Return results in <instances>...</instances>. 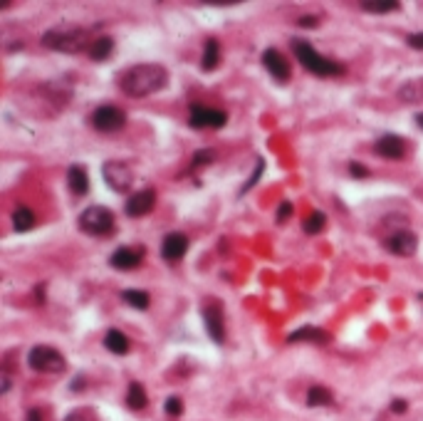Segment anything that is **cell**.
Listing matches in <instances>:
<instances>
[{
	"label": "cell",
	"mask_w": 423,
	"mask_h": 421,
	"mask_svg": "<svg viewBox=\"0 0 423 421\" xmlns=\"http://www.w3.org/2000/svg\"><path fill=\"white\" fill-rule=\"evenodd\" d=\"M168 84V72L166 67L154 62L134 65L119 77V87L124 95L129 97H149L154 92L163 90Z\"/></svg>",
	"instance_id": "6da1fadb"
},
{
	"label": "cell",
	"mask_w": 423,
	"mask_h": 421,
	"mask_svg": "<svg viewBox=\"0 0 423 421\" xmlns=\"http://www.w3.org/2000/svg\"><path fill=\"white\" fill-rule=\"evenodd\" d=\"M293 53L300 60L307 72L317 74V77H332V74H344V65L337 60H329L324 55H319L317 50L309 45L307 40H293Z\"/></svg>",
	"instance_id": "7a4b0ae2"
},
{
	"label": "cell",
	"mask_w": 423,
	"mask_h": 421,
	"mask_svg": "<svg viewBox=\"0 0 423 421\" xmlns=\"http://www.w3.org/2000/svg\"><path fill=\"white\" fill-rule=\"evenodd\" d=\"M40 42L50 50L74 55L87 48V30H82V27H50Z\"/></svg>",
	"instance_id": "3957f363"
},
{
	"label": "cell",
	"mask_w": 423,
	"mask_h": 421,
	"mask_svg": "<svg viewBox=\"0 0 423 421\" xmlns=\"http://www.w3.org/2000/svg\"><path fill=\"white\" fill-rule=\"evenodd\" d=\"M79 228L87 236H109L114 228V213L107 206H89L79 213Z\"/></svg>",
	"instance_id": "277c9868"
},
{
	"label": "cell",
	"mask_w": 423,
	"mask_h": 421,
	"mask_svg": "<svg viewBox=\"0 0 423 421\" xmlns=\"http://www.w3.org/2000/svg\"><path fill=\"white\" fill-rule=\"evenodd\" d=\"M27 364H30V369H35L40 374H60L67 367L62 354L55 347H50V345H35L27 352Z\"/></svg>",
	"instance_id": "5b68a950"
},
{
	"label": "cell",
	"mask_w": 423,
	"mask_h": 421,
	"mask_svg": "<svg viewBox=\"0 0 423 421\" xmlns=\"http://www.w3.org/2000/svg\"><path fill=\"white\" fill-rule=\"evenodd\" d=\"M124 124H126L124 109H119V107H114V105L97 107L94 114H92V126L97 129V132H105V134L119 132Z\"/></svg>",
	"instance_id": "8992f818"
},
{
	"label": "cell",
	"mask_w": 423,
	"mask_h": 421,
	"mask_svg": "<svg viewBox=\"0 0 423 421\" xmlns=\"http://www.w3.org/2000/svg\"><path fill=\"white\" fill-rule=\"evenodd\" d=\"M225 121H228V114L223 109L206 105H194L191 114H188V124L194 129H220V126H225Z\"/></svg>",
	"instance_id": "52a82bcc"
},
{
	"label": "cell",
	"mask_w": 423,
	"mask_h": 421,
	"mask_svg": "<svg viewBox=\"0 0 423 421\" xmlns=\"http://www.w3.org/2000/svg\"><path fill=\"white\" fill-rule=\"evenodd\" d=\"M102 179L112 191H119V194L129 191L131 184H134V174L124 161H107L102 166Z\"/></svg>",
	"instance_id": "ba28073f"
},
{
	"label": "cell",
	"mask_w": 423,
	"mask_h": 421,
	"mask_svg": "<svg viewBox=\"0 0 423 421\" xmlns=\"http://www.w3.org/2000/svg\"><path fill=\"white\" fill-rule=\"evenodd\" d=\"M203 322H206V330H208V337L213 340L215 345H223L225 342V320H223V307L220 302H206L203 307Z\"/></svg>",
	"instance_id": "9c48e42d"
},
{
	"label": "cell",
	"mask_w": 423,
	"mask_h": 421,
	"mask_svg": "<svg viewBox=\"0 0 423 421\" xmlns=\"http://www.w3.org/2000/svg\"><path fill=\"white\" fill-rule=\"evenodd\" d=\"M156 206V191L154 189H144V191H136L126 199V216L129 218H141V216H149Z\"/></svg>",
	"instance_id": "30bf717a"
},
{
	"label": "cell",
	"mask_w": 423,
	"mask_h": 421,
	"mask_svg": "<svg viewBox=\"0 0 423 421\" xmlns=\"http://www.w3.org/2000/svg\"><path fill=\"white\" fill-rule=\"evenodd\" d=\"M384 246H387L389 253H394V255H398V258H408V255H413V253H416L418 238L413 236L411 231L401 228V231H394L391 236L384 241Z\"/></svg>",
	"instance_id": "8fae6325"
},
{
	"label": "cell",
	"mask_w": 423,
	"mask_h": 421,
	"mask_svg": "<svg viewBox=\"0 0 423 421\" xmlns=\"http://www.w3.org/2000/svg\"><path fill=\"white\" fill-rule=\"evenodd\" d=\"M262 65H265V69L270 72V77L275 79L277 84L290 82V62L285 60V55L277 53L275 48H270V50L262 53Z\"/></svg>",
	"instance_id": "7c38bea8"
},
{
	"label": "cell",
	"mask_w": 423,
	"mask_h": 421,
	"mask_svg": "<svg viewBox=\"0 0 423 421\" xmlns=\"http://www.w3.org/2000/svg\"><path fill=\"white\" fill-rule=\"evenodd\" d=\"M188 250V238L183 233H168L161 243V258L166 263H178Z\"/></svg>",
	"instance_id": "4fadbf2b"
},
{
	"label": "cell",
	"mask_w": 423,
	"mask_h": 421,
	"mask_svg": "<svg viewBox=\"0 0 423 421\" xmlns=\"http://www.w3.org/2000/svg\"><path fill=\"white\" fill-rule=\"evenodd\" d=\"M374 149L379 156L391 159V161H398V159L406 156V142H403L401 137H396V134H384V137H379Z\"/></svg>",
	"instance_id": "5bb4252c"
},
{
	"label": "cell",
	"mask_w": 423,
	"mask_h": 421,
	"mask_svg": "<svg viewBox=\"0 0 423 421\" xmlns=\"http://www.w3.org/2000/svg\"><path fill=\"white\" fill-rule=\"evenodd\" d=\"M144 260V248H119L112 253L109 265L116 270H131Z\"/></svg>",
	"instance_id": "9a60e30c"
},
{
	"label": "cell",
	"mask_w": 423,
	"mask_h": 421,
	"mask_svg": "<svg viewBox=\"0 0 423 421\" xmlns=\"http://www.w3.org/2000/svg\"><path fill=\"white\" fill-rule=\"evenodd\" d=\"M67 186L74 196H84L89 191V176H87V168L79 166V163H72L67 171Z\"/></svg>",
	"instance_id": "2e32d148"
},
{
	"label": "cell",
	"mask_w": 423,
	"mask_h": 421,
	"mask_svg": "<svg viewBox=\"0 0 423 421\" xmlns=\"http://www.w3.org/2000/svg\"><path fill=\"white\" fill-rule=\"evenodd\" d=\"M288 342H319V345H324V342H329V337L322 327L304 325V327H300V330L290 332Z\"/></svg>",
	"instance_id": "e0dca14e"
},
{
	"label": "cell",
	"mask_w": 423,
	"mask_h": 421,
	"mask_svg": "<svg viewBox=\"0 0 423 421\" xmlns=\"http://www.w3.org/2000/svg\"><path fill=\"white\" fill-rule=\"evenodd\" d=\"M218 62H220V45L215 37H208L203 48V58H201V67H203L206 72H210V69L218 67Z\"/></svg>",
	"instance_id": "ac0fdd59"
},
{
	"label": "cell",
	"mask_w": 423,
	"mask_h": 421,
	"mask_svg": "<svg viewBox=\"0 0 423 421\" xmlns=\"http://www.w3.org/2000/svg\"><path fill=\"white\" fill-rule=\"evenodd\" d=\"M361 11L374 13V15H387V13L401 11V3H398V0H364V3H361Z\"/></svg>",
	"instance_id": "d6986e66"
},
{
	"label": "cell",
	"mask_w": 423,
	"mask_h": 421,
	"mask_svg": "<svg viewBox=\"0 0 423 421\" xmlns=\"http://www.w3.org/2000/svg\"><path fill=\"white\" fill-rule=\"evenodd\" d=\"M112 53H114V40L112 37H100L97 42L89 45V58L94 62H105V60L112 58Z\"/></svg>",
	"instance_id": "ffe728a7"
},
{
	"label": "cell",
	"mask_w": 423,
	"mask_h": 421,
	"mask_svg": "<svg viewBox=\"0 0 423 421\" xmlns=\"http://www.w3.org/2000/svg\"><path fill=\"white\" fill-rule=\"evenodd\" d=\"M147 404H149L147 389H144L139 382H131L129 392H126V406L134 411H141V409H147Z\"/></svg>",
	"instance_id": "44dd1931"
},
{
	"label": "cell",
	"mask_w": 423,
	"mask_h": 421,
	"mask_svg": "<svg viewBox=\"0 0 423 421\" xmlns=\"http://www.w3.org/2000/svg\"><path fill=\"white\" fill-rule=\"evenodd\" d=\"M32 226H35V213H32L27 206H18V208L13 210V228H15L18 233H27Z\"/></svg>",
	"instance_id": "7402d4cb"
},
{
	"label": "cell",
	"mask_w": 423,
	"mask_h": 421,
	"mask_svg": "<svg viewBox=\"0 0 423 421\" xmlns=\"http://www.w3.org/2000/svg\"><path fill=\"white\" fill-rule=\"evenodd\" d=\"M105 347L109 349L112 354H126V352H129V340H126L124 332L109 330L105 335Z\"/></svg>",
	"instance_id": "603a6c76"
},
{
	"label": "cell",
	"mask_w": 423,
	"mask_h": 421,
	"mask_svg": "<svg viewBox=\"0 0 423 421\" xmlns=\"http://www.w3.org/2000/svg\"><path fill=\"white\" fill-rule=\"evenodd\" d=\"M121 300L126 302V305H131L134 310H147L149 307V302H152V298H149V293L147 290H124L121 293Z\"/></svg>",
	"instance_id": "cb8c5ba5"
},
{
	"label": "cell",
	"mask_w": 423,
	"mask_h": 421,
	"mask_svg": "<svg viewBox=\"0 0 423 421\" xmlns=\"http://www.w3.org/2000/svg\"><path fill=\"white\" fill-rule=\"evenodd\" d=\"M335 404V396H332V392L327 389V387H309L307 392V406H329Z\"/></svg>",
	"instance_id": "d4e9b609"
},
{
	"label": "cell",
	"mask_w": 423,
	"mask_h": 421,
	"mask_svg": "<svg viewBox=\"0 0 423 421\" xmlns=\"http://www.w3.org/2000/svg\"><path fill=\"white\" fill-rule=\"evenodd\" d=\"M324 226H327V216H324L322 210H312L302 223L304 233H309V236H317L319 231H324Z\"/></svg>",
	"instance_id": "484cf974"
},
{
	"label": "cell",
	"mask_w": 423,
	"mask_h": 421,
	"mask_svg": "<svg viewBox=\"0 0 423 421\" xmlns=\"http://www.w3.org/2000/svg\"><path fill=\"white\" fill-rule=\"evenodd\" d=\"M262 168H265V161H262V159H257L255 168H253V176H250V181H248V184L241 189V196H243V194H248V191H250L253 186H255L257 181H260V176H262Z\"/></svg>",
	"instance_id": "4316f807"
},
{
	"label": "cell",
	"mask_w": 423,
	"mask_h": 421,
	"mask_svg": "<svg viewBox=\"0 0 423 421\" xmlns=\"http://www.w3.org/2000/svg\"><path fill=\"white\" fill-rule=\"evenodd\" d=\"M215 161V152L213 149H199L194 154V166H203V163H213Z\"/></svg>",
	"instance_id": "83f0119b"
},
{
	"label": "cell",
	"mask_w": 423,
	"mask_h": 421,
	"mask_svg": "<svg viewBox=\"0 0 423 421\" xmlns=\"http://www.w3.org/2000/svg\"><path fill=\"white\" fill-rule=\"evenodd\" d=\"M163 406H166V414L168 416H181L183 414V401L178 399V396H168L166 404H163Z\"/></svg>",
	"instance_id": "f1b7e54d"
},
{
	"label": "cell",
	"mask_w": 423,
	"mask_h": 421,
	"mask_svg": "<svg viewBox=\"0 0 423 421\" xmlns=\"http://www.w3.org/2000/svg\"><path fill=\"white\" fill-rule=\"evenodd\" d=\"M290 216H293V203H290V201H282L280 208H277V223H285Z\"/></svg>",
	"instance_id": "f546056e"
},
{
	"label": "cell",
	"mask_w": 423,
	"mask_h": 421,
	"mask_svg": "<svg viewBox=\"0 0 423 421\" xmlns=\"http://www.w3.org/2000/svg\"><path fill=\"white\" fill-rule=\"evenodd\" d=\"M349 171L354 179H366V176H369V168H366L364 163H356V161L349 163Z\"/></svg>",
	"instance_id": "4dcf8cb0"
},
{
	"label": "cell",
	"mask_w": 423,
	"mask_h": 421,
	"mask_svg": "<svg viewBox=\"0 0 423 421\" xmlns=\"http://www.w3.org/2000/svg\"><path fill=\"white\" fill-rule=\"evenodd\" d=\"M406 42H408V48L423 50V32H413V35H408Z\"/></svg>",
	"instance_id": "1f68e13d"
},
{
	"label": "cell",
	"mask_w": 423,
	"mask_h": 421,
	"mask_svg": "<svg viewBox=\"0 0 423 421\" xmlns=\"http://www.w3.org/2000/svg\"><path fill=\"white\" fill-rule=\"evenodd\" d=\"M62 421H92V416H89V411H72Z\"/></svg>",
	"instance_id": "d6a6232c"
},
{
	"label": "cell",
	"mask_w": 423,
	"mask_h": 421,
	"mask_svg": "<svg viewBox=\"0 0 423 421\" xmlns=\"http://www.w3.org/2000/svg\"><path fill=\"white\" fill-rule=\"evenodd\" d=\"M300 25H302V27H314V25H317V15H302V18H300Z\"/></svg>",
	"instance_id": "836d02e7"
},
{
	"label": "cell",
	"mask_w": 423,
	"mask_h": 421,
	"mask_svg": "<svg viewBox=\"0 0 423 421\" xmlns=\"http://www.w3.org/2000/svg\"><path fill=\"white\" fill-rule=\"evenodd\" d=\"M406 401H403V399H394L391 401V411H394V414H403V411H406Z\"/></svg>",
	"instance_id": "e575fe53"
},
{
	"label": "cell",
	"mask_w": 423,
	"mask_h": 421,
	"mask_svg": "<svg viewBox=\"0 0 423 421\" xmlns=\"http://www.w3.org/2000/svg\"><path fill=\"white\" fill-rule=\"evenodd\" d=\"M25 421H42V411L40 409H30L25 416Z\"/></svg>",
	"instance_id": "d590c367"
},
{
	"label": "cell",
	"mask_w": 423,
	"mask_h": 421,
	"mask_svg": "<svg viewBox=\"0 0 423 421\" xmlns=\"http://www.w3.org/2000/svg\"><path fill=\"white\" fill-rule=\"evenodd\" d=\"M8 389H11V377H8V374H3V389H0V392L6 394Z\"/></svg>",
	"instance_id": "8d00e7d4"
},
{
	"label": "cell",
	"mask_w": 423,
	"mask_h": 421,
	"mask_svg": "<svg viewBox=\"0 0 423 421\" xmlns=\"http://www.w3.org/2000/svg\"><path fill=\"white\" fill-rule=\"evenodd\" d=\"M42 290H45V288H42V285H37V288H35V295H37V300H45V293H42Z\"/></svg>",
	"instance_id": "74e56055"
},
{
	"label": "cell",
	"mask_w": 423,
	"mask_h": 421,
	"mask_svg": "<svg viewBox=\"0 0 423 421\" xmlns=\"http://www.w3.org/2000/svg\"><path fill=\"white\" fill-rule=\"evenodd\" d=\"M82 387H84V379H74V385H72V392L82 389Z\"/></svg>",
	"instance_id": "f35d334b"
},
{
	"label": "cell",
	"mask_w": 423,
	"mask_h": 421,
	"mask_svg": "<svg viewBox=\"0 0 423 421\" xmlns=\"http://www.w3.org/2000/svg\"><path fill=\"white\" fill-rule=\"evenodd\" d=\"M416 124H418V126H421V129H423V112H421V114H416Z\"/></svg>",
	"instance_id": "ab89813d"
}]
</instances>
